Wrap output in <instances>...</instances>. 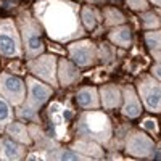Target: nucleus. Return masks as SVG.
Returning <instances> with one entry per match:
<instances>
[{"mask_svg":"<svg viewBox=\"0 0 161 161\" xmlns=\"http://www.w3.org/2000/svg\"><path fill=\"white\" fill-rule=\"evenodd\" d=\"M36 15L50 39L68 42L84 36L77 10L79 7L66 0H40L36 3Z\"/></svg>","mask_w":161,"mask_h":161,"instance_id":"obj_1","label":"nucleus"},{"mask_svg":"<svg viewBox=\"0 0 161 161\" xmlns=\"http://www.w3.org/2000/svg\"><path fill=\"white\" fill-rule=\"evenodd\" d=\"M77 132L82 137L92 139L98 143H108L113 134L110 118L100 111H90L80 116L77 123Z\"/></svg>","mask_w":161,"mask_h":161,"instance_id":"obj_2","label":"nucleus"},{"mask_svg":"<svg viewBox=\"0 0 161 161\" xmlns=\"http://www.w3.org/2000/svg\"><path fill=\"white\" fill-rule=\"evenodd\" d=\"M26 84L29 87V97L26 100L24 106L18 110V116L26 118V119H32L37 121V111L52 95V89L42 82L36 80L34 77H28Z\"/></svg>","mask_w":161,"mask_h":161,"instance_id":"obj_3","label":"nucleus"},{"mask_svg":"<svg viewBox=\"0 0 161 161\" xmlns=\"http://www.w3.org/2000/svg\"><path fill=\"white\" fill-rule=\"evenodd\" d=\"M19 26H21V32H23L28 58L31 60V58L39 57L44 50V44H42V40H40V24L36 23L29 16V13H21Z\"/></svg>","mask_w":161,"mask_h":161,"instance_id":"obj_4","label":"nucleus"},{"mask_svg":"<svg viewBox=\"0 0 161 161\" xmlns=\"http://www.w3.org/2000/svg\"><path fill=\"white\" fill-rule=\"evenodd\" d=\"M0 53L10 58L21 55L19 36L11 19H0Z\"/></svg>","mask_w":161,"mask_h":161,"instance_id":"obj_5","label":"nucleus"},{"mask_svg":"<svg viewBox=\"0 0 161 161\" xmlns=\"http://www.w3.org/2000/svg\"><path fill=\"white\" fill-rule=\"evenodd\" d=\"M139 92L147 110L161 113V84H158L153 77L145 76L139 84Z\"/></svg>","mask_w":161,"mask_h":161,"instance_id":"obj_6","label":"nucleus"},{"mask_svg":"<svg viewBox=\"0 0 161 161\" xmlns=\"http://www.w3.org/2000/svg\"><path fill=\"white\" fill-rule=\"evenodd\" d=\"M29 69L32 74H36L37 77H40L42 80L48 82L52 87H57L58 86V80H57V58L53 55H42L39 57L37 60L29 61Z\"/></svg>","mask_w":161,"mask_h":161,"instance_id":"obj_7","label":"nucleus"},{"mask_svg":"<svg viewBox=\"0 0 161 161\" xmlns=\"http://www.w3.org/2000/svg\"><path fill=\"white\" fill-rule=\"evenodd\" d=\"M0 93L11 103V105H23L26 89L23 80L11 76V74H0Z\"/></svg>","mask_w":161,"mask_h":161,"instance_id":"obj_8","label":"nucleus"},{"mask_svg":"<svg viewBox=\"0 0 161 161\" xmlns=\"http://www.w3.org/2000/svg\"><path fill=\"white\" fill-rule=\"evenodd\" d=\"M153 140L142 132H130L126 139V150L137 158H147L153 153Z\"/></svg>","mask_w":161,"mask_h":161,"instance_id":"obj_9","label":"nucleus"},{"mask_svg":"<svg viewBox=\"0 0 161 161\" xmlns=\"http://www.w3.org/2000/svg\"><path fill=\"white\" fill-rule=\"evenodd\" d=\"M69 55L73 61H76V64H79L80 68H86L97 60V48L90 40H79V42L69 45Z\"/></svg>","mask_w":161,"mask_h":161,"instance_id":"obj_10","label":"nucleus"},{"mask_svg":"<svg viewBox=\"0 0 161 161\" xmlns=\"http://www.w3.org/2000/svg\"><path fill=\"white\" fill-rule=\"evenodd\" d=\"M50 118L53 121V127H55V136L57 139H63L66 134V124H68V119L73 116L71 110L64 108V106L58 102H53L50 105Z\"/></svg>","mask_w":161,"mask_h":161,"instance_id":"obj_11","label":"nucleus"},{"mask_svg":"<svg viewBox=\"0 0 161 161\" xmlns=\"http://www.w3.org/2000/svg\"><path fill=\"white\" fill-rule=\"evenodd\" d=\"M142 108H140V102L136 95L132 87H124V106H123V114H126L127 118H137L140 114Z\"/></svg>","mask_w":161,"mask_h":161,"instance_id":"obj_12","label":"nucleus"},{"mask_svg":"<svg viewBox=\"0 0 161 161\" xmlns=\"http://www.w3.org/2000/svg\"><path fill=\"white\" fill-rule=\"evenodd\" d=\"M23 156H24V148L19 143L11 142L8 139L0 140V159L15 161V159H21Z\"/></svg>","mask_w":161,"mask_h":161,"instance_id":"obj_13","label":"nucleus"},{"mask_svg":"<svg viewBox=\"0 0 161 161\" xmlns=\"http://www.w3.org/2000/svg\"><path fill=\"white\" fill-rule=\"evenodd\" d=\"M102 95V105L105 108H116L123 102V93L116 86H105L100 90Z\"/></svg>","mask_w":161,"mask_h":161,"instance_id":"obj_14","label":"nucleus"},{"mask_svg":"<svg viewBox=\"0 0 161 161\" xmlns=\"http://www.w3.org/2000/svg\"><path fill=\"white\" fill-rule=\"evenodd\" d=\"M58 76H60V84L64 86H69L73 84L74 80L79 77L77 69L74 68V64L68 60H60V66H58Z\"/></svg>","mask_w":161,"mask_h":161,"instance_id":"obj_15","label":"nucleus"},{"mask_svg":"<svg viewBox=\"0 0 161 161\" xmlns=\"http://www.w3.org/2000/svg\"><path fill=\"white\" fill-rule=\"evenodd\" d=\"M73 150L82 153V155H86V156H89L90 159H92V158H97V159L103 158L102 148H100V147L93 142V140H77V142H74V145H73Z\"/></svg>","mask_w":161,"mask_h":161,"instance_id":"obj_16","label":"nucleus"},{"mask_svg":"<svg viewBox=\"0 0 161 161\" xmlns=\"http://www.w3.org/2000/svg\"><path fill=\"white\" fill-rule=\"evenodd\" d=\"M77 102L82 108H97L100 105L97 90L93 87H84L77 92Z\"/></svg>","mask_w":161,"mask_h":161,"instance_id":"obj_17","label":"nucleus"},{"mask_svg":"<svg viewBox=\"0 0 161 161\" xmlns=\"http://www.w3.org/2000/svg\"><path fill=\"white\" fill-rule=\"evenodd\" d=\"M7 130L13 139H16V142H21V143H29L31 142V134L28 132L26 126L21 124V123H10Z\"/></svg>","mask_w":161,"mask_h":161,"instance_id":"obj_18","label":"nucleus"},{"mask_svg":"<svg viewBox=\"0 0 161 161\" xmlns=\"http://www.w3.org/2000/svg\"><path fill=\"white\" fill-rule=\"evenodd\" d=\"M110 40L119 47H129L130 45V31L126 26H119L114 31L110 32Z\"/></svg>","mask_w":161,"mask_h":161,"instance_id":"obj_19","label":"nucleus"},{"mask_svg":"<svg viewBox=\"0 0 161 161\" xmlns=\"http://www.w3.org/2000/svg\"><path fill=\"white\" fill-rule=\"evenodd\" d=\"M50 158L53 159H76V161H80V159H90L89 156L82 155V153H79L76 150H66V148H58L57 152L53 150Z\"/></svg>","mask_w":161,"mask_h":161,"instance_id":"obj_20","label":"nucleus"},{"mask_svg":"<svg viewBox=\"0 0 161 161\" xmlns=\"http://www.w3.org/2000/svg\"><path fill=\"white\" fill-rule=\"evenodd\" d=\"M11 119H13V111L10 105L7 103V100H3V97H0V129L8 126Z\"/></svg>","mask_w":161,"mask_h":161,"instance_id":"obj_21","label":"nucleus"},{"mask_svg":"<svg viewBox=\"0 0 161 161\" xmlns=\"http://www.w3.org/2000/svg\"><path fill=\"white\" fill-rule=\"evenodd\" d=\"M105 21L110 26L121 24V23H124V15L116 8H106L105 10Z\"/></svg>","mask_w":161,"mask_h":161,"instance_id":"obj_22","label":"nucleus"},{"mask_svg":"<svg viewBox=\"0 0 161 161\" xmlns=\"http://www.w3.org/2000/svg\"><path fill=\"white\" fill-rule=\"evenodd\" d=\"M145 42L152 50H161V31H153L145 34Z\"/></svg>","mask_w":161,"mask_h":161,"instance_id":"obj_23","label":"nucleus"},{"mask_svg":"<svg viewBox=\"0 0 161 161\" xmlns=\"http://www.w3.org/2000/svg\"><path fill=\"white\" fill-rule=\"evenodd\" d=\"M82 23L86 24L87 29H93L97 24V13L92 8H84L82 10Z\"/></svg>","mask_w":161,"mask_h":161,"instance_id":"obj_24","label":"nucleus"},{"mask_svg":"<svg viewBox=\"0 0 161 161\" xmlns=\"http://www.w3.org/2000/svg\"><path fill=\"white\" fill-rule=\"evenodd\" d=\"M142 21H143V26L145 28H148V29H156L158 26H159V19L156 15H153V13H142Z\"/></svg>","mask_w":161,"mask_h":161,"instance_id":"obj_25","label":"nucleus"},{"mask_svg":"<svg viewBox=\"0 0 161 161\" xmlns=\"http://www.w3.org/2000/svg\"><path fill=\"white\" fill-rule=\"evenodd\" d=\"M100 57H102V60L105 63H110L114 58V52H113V48L108 44H102V47H100Z\"/></svg>","mask_w":161,"mask_h":161,"instance_id":"obj_26","label":"nucleus"},{"mask_svg":"<svg viewBox=\"0 0 161 161\" xmlns=\"http://www.w3.org/2000/svg\"><path fill=\"white\" fill-rule=\"evenodd\" d=\"M142 127L145 130L152 132V134H156L158 132V123H156V119H153V118H145L142 121Z\"/></svg>","mask_w":161,"mask_h":161,"instance_id":"obj_27","label":"nucleus"},{"mask_svg":"<svg viewBox=\"0 0 161 161\" xmlns=\"http://www.w3.org/2000/svg\"><path fill=\"white\" fill-rule=\"evenodd\" d=\"M127 5L132 10H139V11L148 8V2H147V0H127Z\"/></svg>","mask_w":161,"mask_h":161,"instance_id":"obj_28","label":"nucleus"},{"mask_svg":"<svg viewBox=\"0 0 161 161\" xmlns=\"http://www.w3.org/2000/svg\"><path fill=\"white\" fill-rule=\"evenodd\" d=\"M28 159H47V155L45 153H31L29 156H28Z\"/></svg>","mask_w":161,"mask_h":161,"instance_id":"obj_29","label":"nucleus"},{"mask_svg":"<svg viewBox=\"0 0 161 161\" xmlns=\"http://www.w3.org/2000/svg\"><path fill=\"white\" fill-rule=\"evenodd\" d=\"M152 74L161 80V64H155L153 66V68H152Z\"/></svg>","mask_w":161,"mask_h":161,"instance_id":"obj_30","label":"nucleus"},{"mask_svg":"<svg viewBox=\"0 0 161 161\" xmlns=\"http://www.w3.org/2000/svg\"><path fill=\"white\" fill-rule=\"evenodd\" d=\"M152 55H153L155 60L161 61V50H152Z\"/></svg>","mask_w":161,"mask_h":161,"instance_id":"obj_31","label":"nucleus"},{"mask_svg":"<svg viewBox=\"0 0 161 161\" xmlns=\"http://www.w3.org/2000/svg\"><path fill=\"white\" fill-rule=\"evenodd\" d=\"M152 2H153L155 5H159V7H161V0H152Z\"/></svg>","mask_w":161,"mask_h":161,"instance_id":"obj_32","label":"nucleus"},{"mask_svg":"<svg viewBox=\"0 0 161 161\" xmlns=\"http://www.w3.org/2000/svg\"><path fill=\"white\" fill-rule=\"evenodd\" d=\"M159 15H161V11H159Z\"/></svg>","mask_w":161,"mask_h":161,"instance_id":"obj_33","label":"nucleus"}]
</instances>
